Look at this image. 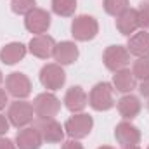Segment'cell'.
I'll list each match as a JSON object with an SVG mask.
<instances>
[{"instance_id":"obj_13","label":"cell","mask_w":149,"mask_h":149,"mask_svg":"<svg viewBox=\"0 0 149 149\" xmlns=\"http://www.w3.org/2000/svg\"><path fill=\"white\" fill-rule=\"evenodd\" d=\"M88 104V95L87 92L80 87V85H73L71 88L66 90V95H64V106L68 111L74 113H81Z\"/></svg>"},{"instance_id":"obj_18","label":"cell","mask_w":149,"mask_h":149,"mask_svg":"<svg viewBox=\"0 0 149 149\" xmlns=\"http://www.w3.org/2000/svg\"><path fill=\"white\" fill-rule=\"evenodd\" d=\"M26 52H28V47L24 43H21V42H10V43H7V45L2 47V50H0V61L3 64L12 66V64H16L19 61H23L24 56H26Z\"/></svg>"},{"instance_id":"obj_25","label":"cell","mask_w":149,"mask_h":149,"mask_svg":"<svg viewBox=\"0 0 149 149\" xmlns=\"http://www.w3.org/2000/svg\"><path fill=\"white\" fill-rule=\"evenodd\" d=\"M137 16H139V28L149 30V2L144 0L139 9H137Z\"/></svg>"},{"instance_id":"obj_23","label":"cell","mask_w":149,"mask_h":149,"mask_svg":"<svg viewBox=\"0 0 149 149\" xmlns=\"http://www.w3.org/2000/svg\"><path fill=\"white\" fill-rule=\"evenodd\" d=\"M37 5V0H10V9L17 16H26Z\"/></svg>"},{"instance_id":"obj_1","label":"cell","mask_w":149,"mask_h":149,"mask_svg":"<svg viewBox=\"0 0 149 149\" xmlns=\"http://www.w3.org/2000/svg\"><path fill=\"white\" fill-rule=\"evenodd\" d=\"M7 118H9V123L16 128H24L28 127L33 118H35V109H33V104H30L28 101L24 99H16L9 104L7 108Z\"/></svg>"},{"instance_id":"obj_35","label":"cell","mask_w":149,"mask_h":149,"mask_svg":"<svg viewBox=\"0 0 149 149\" xmlns=\"http://www.w3.org/2000/svg\"><path fill=\"white\" fill-rule=\"evenodd\" d=\"M148 149H149V146H148Z\"/></svg>"},{"instance_id":"obj_3","label":"cell","mask_w":149,"mask_h":149,"mask_svg":"<svg viewBox=\"0 0 149 149\" xmlns=\"http://www.w3.org/2000/svg\"><path fill=\"white\" fill-rule=\"evenodd\" d=\"M97 33H99V23L94 16L81 14V16H76L71 23V35L76 42L94 40Z\"/></svg>"},{"instance_id":"obj_34","label":"cell","mask_w":149,"mask_h":149,"mask_svg":"<svg viewBox=\"0 0 149 149\" xmlns=\"http://www.w3.org/2000/svg\"><path fill=\"white\" fill-rule=\"evenodd\" d=\"M148 109H149V97H148Z\"/></svg>"},{"instance_id":"obj_29","label":"cell","mask_w":149,"mask_h":149,"mask_svg":"<svg viewBox=\"0 0 149 149\" xmlns=\"http://www.w3.org/2000/svg\"><path fill=\"white\" fill-rule=\"evenodd\" d=\"M0 149H17V148H16V142H12L10 139L0 137Z\"/></svg>"},{"instance_id":"obj_9","label":"cell","mask_w":149,"mask_h":149,"mask_svg":"<svg viewBox=\"0 0 149 149\" xmlns=\"http://www.w3.org/2000/svg\"><path fill=\"white\" fill-rule=\"evenodd\" d=\"M24 28L30 33H33L35 37L37 35H45L47 30L50 28V14L45 9L35 7L31 12H28L24 16Z\"/></svg>"},{"instance_id":"obj_5","label":"cell","mask_w":149,"mask_h":149,"mask_svg":"<svg viewBox=\"0 0 149 149\" xmlns=\"http://www.w3.org/2000/svg\"><path fill=\"white\" fill-rule=\"evenodd\" d=\"M33 109H35V116L38 120L54 118L61 111V101L52 92H42L33 101Z\"/></svg>"},{"instance_id":"obj_12","label":"cell","mask_w":149,"mask_h":149,"mask_svg":"<svg viewBox=\"0 0 149 149\" xmlns=\"http://www.w3.org/2000/svg\"><path fill=\"white\" fill-rule=\"evenodd\" d=\"M114 139H116V142L121 148H125V146H137L141 142V130L135 125H132L130 121L123 120L114 128Z\"/></svg>"},{"instance_id":"obj_22","label":"cell","mask_w":149,"mask_h":149,"mask_svg":"<svg viewBox=\"0 0 149 149\" xmlns=\"http://www.w3.org/2000/svg\"><path fill=\"white\" fill-rule=\"evenodd\" d=\"M102 7H104L106 14H109L113 17H118L121 12H125L130 7V0H104Z\"/></svg>"},{"instance_id":"obj_32","label":"cell","mask_w":149,"mask_h":149,"mask_svg":"<svg viewBox=\"0 0 149 149\" xmlns=\"http://www.w3.org/2000/svg\"><path fill=\"white\" fill-rule=\"evenodd\" d=\"M97 149H114V148H111V146H101V148H97Z\"/></svg>"},{"instance_id":"obj_17","label":"cell","mask_w":149,"mask_h":149,"mask_svg":"<svg viewBox=\"0 0 149 149\" xmlns=\"http://www.w3.org/2000/svg\"><path fill=\"white\" fill-rule=\"evenodd\" d=\"M116 28L121 35L125 37H132L137 30H139V16H137V9H127L125 12H121L116 17Z\"/></svg>"},{"instance_id":"obj_20","label":"cell","mask_w":149,"mask_h":149,"mask_svg":"<svg viewBox=\"0 0 149 149\" xmlns=\"http://www.w3.org/2000/svg\"><path fill=\"white\" fill-rule=\"evenodd\" d=\"M137 78L134 76V73L128 70V68H125V70H120V71H116V73L113 74V88L114 90H118V92H121V94H132V90L135 88V85H137V81H135Z\"/></svg>"},{"instance_id":"obj_7","label":"cell","mask_w":149,"mask_h":149,"mask_svg":"<svg viewBox=\"0 0 149 149\" xmlns=\"http://www.w3.org/2000/svg\"><path fill=\"white\" fill-rule=\"evenodd\" d=\"M102 63L109 71L116 73L130 64V52L123 45H109L102 54Z\"/></svg>"},{"instance_id":"obj_36","label":"cell","mask_w":149,"mask_h":149,"mask_svg":"<svg viewBox=\"0 0 149 149\" xmlns=\"http://www.w3.org/2000/svg\"><path fill=\"white\" fill-rule=\"evenodd\" d=\"M148 2H149V0H148Z\"/></svg>"},{"instance_id":"obj_26","label":"cell","mask_w":149,"mask_h":149,"mask_svg":"<svg viewBox=\"0 0 149 149\" xmlns=\"http://www.w3.org/2000/svg\"><path fill=\"white\" fill-rule=\"evenodd\" d=\"M9 128H10L9 118H7L5 114H2V113H0V137H3V135L9 132Z\"/></svg>"},{"instance_id":"obj_28","label":"cell","mask_w":149,"mask_h":149,"mask_svg":"<svg viewBox=\"0 0 149 149\" xmlns=\"http://www.w3.org/2000/svg\"><path fill=\"white\" fill-rule=\"evenodd\" d=\"M139 92H141L142 97H149V76L146 78V80L141 81V85H139Z\"/></svg>"},{"instance_id":"obj_33","label":"cell","mask_w":149,"mask_h":149,"mask_svg":"<svg viewBox=\"0 0 149 149\" xmlns=\"http://www.w3.org/2000/svg\"><path fill=\"white\" fill-rule=\"evenodd\" d=\"M2 81H3V74H2V71H0V85H2Z\"/></svg>"},{"instance_id":"obj_11","label":"cell","mask_w":149,"mask_h":149,"mask_svg":"<svg viewBox=\"0 0 149 149\" xmlns=\"http://www.w3.org/2000/svg\"><path fill=\"white\" fill-rule=\"evenodd\" d=\"M56 45H57L56 40L45 33V35H37L31 38L28 43V50L38 59H49V57H54Z\"/></svg>"},{"instance_id":"obj_21","label":"cell","mask_w":149,"mask_h":149,"mask_svg":"<svg viewBox=\"0 0 149 149\" xmlns=\"http://www.w3.org/2000/svg\"><path fill=\"white\" fill-rule=\"evenodd\" d=\"M52 12L61 17H71L76 10V0H52Z\"/></svg>"},{"instance_id":"obj_24","label":"cell","mask_w":149,"mask_h":149,"mask_svg":"<svg viewBox=\"0 0 149 149\" xmlns=\"http://www.w3.org/2000/svg\"><path fill=\"white\" fill-rule=\"evenodd\" d=\"M132 73H134L135 78H139L141 81L146 80L149 76V57H137V61H134Z\"/></svg>"},{"instance_id":"obj_4","label":"cell","mask_w":149,"mask_h":149,"mask_svg":"<svg viewBox=\"0 0 149 149\" xmlns=\"http://www.w3.org/2000/svg\"><path fill=\"white\" fill-rule=\"evenodd\" d=\"M94 128V120L87 113H74L64 123V132L70 139H85Z\"/></svg>"},{"instance_id":"obj_14","label":"cell","mask_w":149,"mask_h":149,"mask_svg":"<svg viewBox=\"0 0 149 149\" xmlns=\"http://www.w3.org/2000/svg\"><path fill=\"white\" fill-rule=\"evenodd\" d=\"M43 139L40 135L37 127H24L19 128L16 135V148L17 149H40Z\"/></svg>"},{"instance_id":"obj_6","label":"cell","mask_w":149,"mask_h":149,"mask_svg":"<svg viewBox=\"0 0 149 149\" xmlns=\"http://www.w3.org/2000/svg\"><path fill=\"white\" fill-rule=\"evenodd\" d=\"M40 83L50 90V92H56V90H61L66 83V73L63 70L61 64L57 63H49L45 64L42 70H40Z\"/></svg>"},{"instance_id":"obj_30","label":"cell","mask_w":149,"mask_h":149,"mask_svg":"<svg viewBox=\"0 0 149 149\" xmlns=\"http://www.w3.org/2000/svg\"><path fill=\"white\" fill-rule=\"evenodd\" d=\"M9 94H7V90H3V88H0V111L2 109H5V106L9 104V97H7Z\"/></svg>"},{"instance_id":"obj_16","label":"cell","mask_w":149,"mask_h":149,"mask_svg":"<svg viewBox=\"0 0 149 149\" xmlns=\"http://www.w3.org/2000/svg\"><path fill=\"white\" fill-rule=\"evenodd\" d=\"M116 108H118L120 116L128 121V120H134V118L139 116V113L142 109V104H141V99H139L137 95H134V94H125V95L118 101Z\"/></svg>"},{"instance_id":"obj_27","label":"cell","mask_w":149,"mask_h":149,"mask_svg":"<svg viewBox=\"0 0 149 149\" xmlns=\"http://www.w3.org/2000/svg\"><path fill=\"white\" fill-rule=\"evenodd\" d=\"M61 149H85L76 139H70V141H66V142H63V146Z\"/></svg>"},{"instance_id":"obj_8","label":"cell","mask_w":149,"mask_h":149,"mask_svg":"<svg viewBox=\"0 0 149 149\" xmlns=\"http://www.w3.org/2000/svg\"><path fill=\"white\" fill-rule=\"evenodd\" d=\"M5 88L7 94L12 95L14 99H26L31 94V80L26 76L24 73L14 71L5 78Z\"/></svg>"},{"instance_id":"obj_31","label":"cell","mask_w":149,"mask_h":149,"mask_svg":"<svg viewBox=\"0 0 149 149\" xmlns=\"http://www.w3.org/2000/svg\"><path fill=\"white\" fill-rule=\"evenodd\" d=\"M121 149H141V148H139V144H137V146H125V148H121Z\"/></svg>"},{"instance_id":"obj_19","label":"cell","mask_w":149,"mask_h":149,"mask_svg":"<svg viewBox=\"0 0 149 149\" xmlns=\"http://www.w3.org/2000/svg\"><path fill=\"white\" fill-rule=\"evenodd\" d=\"M127 49H128L130 56L149 57V33L146 30H141L139 33H134L132 37H128Z\"/></svg>"},{"instance_id":"obj_2","label":"cell","mask_w":149,"mask_h":149,"mask_svg":"<svg viewBox=\"0 0 149 149\" xmlns=\"http://www.w3.org/2000/svg\"><path fill=\"white\" fill-rule=\"evenodd\" d=\"M113 85L109 81H99L92 87L88 94V104L95 111H109L114 108V99H113Z\"/></svg>"},{"instance_id":"obj_10","label":"cell","mask_w":149,"mask_h":149,"mask_svg":"<svg viewBox=\"0 0 149 149\" xmlns=\"http://www.w3.org/2000/svg\"><path fill=\"white\" fill-rule=\"evenodd\" d=\"M43 139V142L47 144H57L63 142L64 139V127H61L59 121H56L54 118H47V120H38L35 125Z\"/></svg>"},{"instance_id":"obj_15","label":"cell","mask_w":149,"mask_h":149,"mask_svg":"<svg viewBox=\"0 0 149 149\" xmlns=\"http://www.w3.org/2000/svg\"><path fill=\"white\" fill-rule=\"evenodd\" d=\"M80 52H78V47L74 42L70 40H64V42H59L56 45V50H54V61L61 66H68V64H73L74 61L78 59Z\"/></svg>"}]
</instances>
